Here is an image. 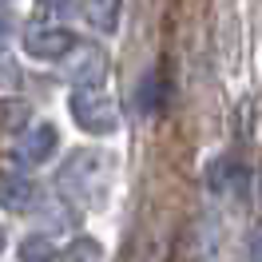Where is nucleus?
I'll return each instance as SVG.
<instances>
[{"label": "nucleus", "instance_id": "obj_1", "mask_svg": "<svg viewBox=\"0 0 262 262\" xmlns=\"http://www.w3.org/2000/svg\"><path fill=\"white\" fill-rule=\"evenodd\" d=\"M112 179H115V155L103 147L72 151L64 159V167H60V175H56V183L68 195L83 199V203H103L107 191H112Z\"/></svg>", "mask_w": 262, "mask_h": 262}, {"label": "nucleus", "instance_id": "obj_2", "mask_svg": "<svg viewBox=\"0 0 262 262\" xmlns=\"http://www.w3.org/2000/svg\"><path fill=\"white\" fill-rule=\"evenodd\" d=\"M68 107L76 115V123H80L83 131H92V135H112V131L119 127V107H115V99L107 96L99 83L76 88L72 99H68Z\"/></svg>", "mask_w": 262, "mask_h": 262}, {"label": "nucleus", "instance_id": "obj_3", "mask_svg": "<svg viewBox=\"0 0 262 262\" xmlns=\"http://www.w3.org/2000/svg\"><path fill=\"white\" fill-rule=\"evenodd\" d=\"M72 48H76V36L64 24H32L24 32V52L28 60H40V64H60Z\"/></svg>", "mask_w": 262, "mask_h": 262}, {"label": "nucleus", "instance_id": "obj_4", "mask_svg": "<svg viewBox=\"0 0 262 262\" xmlns=\"http://www.w3.org/2000/svg\"><path fill=\"white\" fill-rule=\"evenodd\" d=\"M60 68L76 88H92V83H103V76H107V52L96 44H76L60 60Z\"/></svg>", "mask_w": 262, "mask_h": 262}, {"label": "nucleus", "instance_id": "obj_5", "mask_svg": "<svg viewBox=\"0 0 262 262\" xmlns=\"http://www.w3.org/2000/svg\"><path fill=\"white\" fill-rule=\"evenodd\" d=\"M60 147V131L52 123H36V127H24L16 135V147H12V159L24 167H36V163H48Z\"/></svg>", "mask_w": 262, "mask_h": 262}, {"label": "nucleus", "instance_id": "obj_6", "mask_svg": "<svg viewBox=\"0 0 262 262\" xmlns=\"http://www.w3.org/2000/svg\"><path fill=\"white\" fill-rule=\"evenodd\" d=\"M0 207L12 214H28L40 207V183L24 171H8L0 175Z\"/></svg>", "mask_w": 262, "mask_h": 262}, {"label": "nucleus", "instance_id": "obj_7", "mask_svg": "<svg viewBox=\"0 0 262 262\" xmlns=\"http://www.w3.org/2000/svg\"><path fill=\"white\" fill-rule=\"evenodd\" d=\"M76 8H80V16L96 28V32H115V24H119V8H123V0H76Z\"/></svg>", "mask_w": 262, "mask_h": 262}, {"label": "nucleus", "instance_id": "obj_8", "mask_svg": "<svg viewBox=\"0 0 262 262\" xmlns=\"http://www.w3.org/2000/svg\"><path fill=\"white\" fill-rule=\"evenodd\" d=\"M20 258H24V262H56V258H60L56 234H52V230H44V234H28V238L20 243Z\"/></svg>", "mask_w": 262, "mask_h": 262}, {"label": "nucleus", "instance_id": "obj_9", "mask_svg": "<svg viewBox=\"0 0 262 262\" xmlns=\"http://www.w3.org/2000/svg\"><path fill=\"white\" fill-rule=\"evenodd\" d=\"M139 107H143L147 115H159L167 107V80L163 76L151 72L147 80H143V88H139Z\"/></svg>", "mask_w": 262, "mask_h": 262}, {"label": "nucleus", "instance_id": "obj_10", "mask_svg": "<svg viewBox=\"0 0 262 262\" xmlns=\"http://www.w3.org/2000/svg\"><path fill=\"white\" fill-rule=\"evenodd\" d=\"M211 187L223 195V191H246V171L234 163H214L211 167Z\"/></svg>", "mask_w": 262, "mask_h": 262}, {"label": "nucleus", "instance_id": "obj_11", "mask_svg": "<svg viewBox=\"0 0 262 262\" xmlns=\"http://www.w3.org/2000/svg\"><path fill=\"white\" fill-rule=\"evenodd\" d=\"M60 262H103V246H99V238H72Z\"/></svg>", "mask_w": 262, "mask_h": 262}, {"label": "nucleus", "instance_id": "obj_12", "mask_svg": "<svg viewBox=\"0 0 262 262\" xmlns=\"http://www.w3.org/2000/svg\"><path fill=\"white\" fill-rule=\"evenodd\" d=\"M72 12V0H36V24H60Z\"/></svg>", "mask_w": 262, "mask_h": 262}, {"label": "nucleus", "instance_id": "obj_13", "mask_svg": "<svg viewBox=\"0 0 262 262\" xmlns=\"http://www.w3.org/2000/svg\"><path fill=\"white\" fill-rule=\"evenodd\" d=\"M28 115H32V107H28V103H20V99H12V103H0V123H4V127L28 123Z\"/></svg>", "mask_w": 262, "mask_h": 262}, {"label": "nucleus", "instance_id": "obj_14", "mask_svg": "<svg viewBox=\"0 0 262 262\" xmlns=\"http://www.w3.org/2000/svg\"><path fill=\"white\" fill-rule=\"evenodd\" d=\"M12 32H16V20H12L8 12H4V8H0V52L12 44Z\"/></svg>", "mask_w": 262, "mask_h": 262}, {"label": "nucleus", "instance_id": "obj_15", "mask_svg": "<svg viewBox=\"0 0 262 262\" xmlns=\"http://www.w3.org/2000/svg\"><path fill=\"white\" fill-rule=\"evenodd\" d=\"M250 262H262V230L254 234V243H250Z\"/></svg>", "mask_w": 262, "mask_h": 262}, {"label": "nucleus", "instance_id": "obj_16", "mask_svg": "<svg viewBox=\"0 0 262 262\" xmlns=\"http://www.w3.org/2000/svg\"><path fill=\"white\" fill-rule=\"evenodd\" d=\"M4 243H8V230L0 227V250H4Z\"/></svg>", "mask_w": 262, "mask_h": 262}]
</instances>
